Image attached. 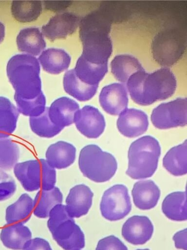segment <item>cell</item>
<instances>
[{
	"label": "cell",
	"instance_id": "d6a6232c",
	"mask_svg": "<svg viewBox=\"0 0 187 250\" xmlns=\"http://www.w3.org/2000/svg\"><path fill=\"white\" fill-rule=\"evenodd\" d=\"M19 149L16 142L10 138L0 139V169L9 170L18 162Z\"/></svg>",
	"mask_w": 187,
	"mask_h": 250
},
{
	"label": "cell",
	"instance_id": "44dd1931",
	"mask_svg": "<svg viewBox=\"0 0 187 250\" xmlns=\"http://www.w3.org/2000/svg\"><path fill=\"white\" fill-rule=\"evenodd\" d=\"M19 50L28 55L37 56L46 47L43 35L37 27H27L21 29L17 37Z\"/></svg>",
	"mask_w": 187,
	"mask_h": 250
},
{
	"label": "cell",
	"instance_id": "836d02e7",
	"mask_svg": "<svg viewBox=\"0 0 187 250\" xmlns=\"http://www.w3.org/2000/svg\"><path fill=\"white\" fill-rule=\"evenodd\" d=\"M16 188L13 177L0 169V201L10 198L15 192Z\"/></svg>",
	"mask_w": 187,
	"mask_h": 250
},
{
	"label": "cell",
	"instance_id": "ffe728a7",
	"mask_svg": "<svg viewBox=\"0 0 187 250\" xmlns=\"http://www.w3.org/2000/svg\"><path fill=\"white\" fill-rule=\"evenodd\" d=\"M31 237L29 229L20 223L7 224L0 234V239L4 246L14 250H23Z\"/></svg>",
	"mask_w": 187,
	"mask_h": 250
},
{
	"label": "cell",
	"instance_id": "f35d334b",
	"mask_svg": "<svg viewBox=\"0 0 187 250\" xmlns=\"http://www.w3.org/2000/svg\"><path fill=\"white\" fill-rule=\"evenodd\" d=\"M5 36V26L0 21V43L3 41Z\"/></svg>",
	"mask_w": 187,
	"mask_h": 250
},
{
	"label": "cell",
	"instance_id": "e0dca14e",
	"mask_svg": "<svg viewBox=\"0 0 187 250\" xmlns=\"http://www.w3.org/2000/svg\"><path fill=\"white\" fill-rule=\"evenodd\" d=\"M79 109V104L74 100L68 97H60L48 107L49 117L54 125L64 128L74 123L75 113Z\"/></svg>",
	"mask_w": 187,
	"mask_h": 250
},
{
	"label": "cell",
	"instance_id": "ba28073f",
	"mask_svg": "<svg viewBox=\"0 0 187 250\" xmlns=\"http://www.w3.org/2000/svg\"><path fill=\"white\" fill-rule=\"evenodd\" d=\"M185 46L186 38L182 32L174 29L164 30L153 39V57L160 65L170 66L182 57Z\"/></svg>",
	"mask_w": 187,
	"mask_h": 250
},
{
	"label": "cell",
	"instance_id": "f1b7e54d",
	"mask_svg": "<svg viewBox=\"0 0 187 250\" xmlns=\"http://www.w3.org/2000/svg\"><path fill=\"white\" fill-rule=\"evenodd\" d=\"M34 209V201L30 196L23 193L14 203L6 209L5 219L7 224H24L31 218Z\"/></svg>",
	"mask_w": 187,
	"mask_h": 250
},
{
	"label": "cell",
	"instance_id": "8fae6325",
	"mask_svg": "<svg viewBox=\"0 0 187 250\" xmlns=\"http://www.w3.org/2000/svg\"><path fill=\"white\" fill-rule=\"evenodd\" d=\"M74 123L76 128L88 138L99 137L104 132L105 118L99 110L91 105H85L75 113Z\"/></svg>",
	"mask_w": 187,
	"mask_h": 250
},
{
	"label": "cell",
	"instance_id": "7402d4cb",
	"mask_svg": "<svg viewBox=\"0 0 187 250\" xmlns=\"http://www.w3.org/2000/svg\"><path fill=\"white\" fill-rule=\"evenodd\" d=\"M38 60L46 72L57 74L69 67L71 62V57L63 49L50 48L41 53Z\"/></svg>",
	"mask_w": 187,
	"mask_h": 250
},
{
	"label": "cell",
	"instance_id": "52a82bcc",
	"mask_svg": "<svg viewBox=\"0 0 187 250\" xmlns=\"http://www.w3.org/2000/svg\"><path fill=\"white\" fill-rule=\"evenodd\" d=\"M14 172L24 189L28 191L49 190L55 187L56 171L43 159L17 163Z\"/></svg>",
	"mask_w": 187,
	"mask_h": 250
},
{
	"label": "cell",
	"instance_id": "d6986e66",
	"mask_svg": "<svg viewBox=\"0 0 187 250\" xmlns=\"http://www.w3.org/2000/svg\"><path fill=\"white\" fill-rule=\"evenodd\" d=\"M45 156L47 163L52 167L65 168L75 162L76 148L68 142L58 141L49 146Z\"/></svg>",
	"mask_w": 187,
	"mask_h": 250
},
{
	"label": "cell",
	"instance_id": "277c9868",
	"mask_svg": "<svg viewBox=\"0 0 187 250\" xmlns=\"http://www.w3.org/2000/svg\"><path fill=\"white\" fill-rule=\"evenodd\" d=\"M160 154V144L153 137L147 135L136 140L129 149L126 173L133 179L151 177L157 168Z\"/></svg>",
	"mask_w": 187,
	"mask_h": 250
},
{
	"label": "cell",
	"instance_id": "e575fe53",
	"mask_svg": "<svg viewBox=\"0 0 187 250\" xmlns=\"http://www.w3.org/2000/svg\"><path fill=\"white\" fill-rule=\"evenodd\" d=\"M95 250H128L126 245L114 235H110L100 239Z\"/></svg>",
	"mask_w": 187,
	"mask_h": 250
},
{
	"label": "cell",
	"instance_id": "83f0119b",
	"mask_svg": "<svg viewBox=\"0 0 187 250\" xmlns=\"http://www.w3.org/2000/svg\"><path fill=\"white\" fill-rule=\"evenodd\" d=\"M62 200V194L57 187L49 190H40L35 197L34 214L39 218H47L51 209L56 205L61 204Z\"/></svg>",
	"mask_w": 187,
	"mask_h": 250
},
{
	"label": "cell",
	"instance_id": "6da1fadb",
	"mask_svg": "<svg viewBox=\"0 0 187 250\" xmlns=\"http://www.w3.org/2000/svg\"><path fill=\"white\" fill-rule=\"evenodd\" d=\"M8 79L15 89V101L19 112L36 117L45 111L46 99L41 91L38 60L28 54H17L7 65Z\"/></svg>",
	"mask_w": 187,
	"mask_h": 250
},
{
	"label": "cell",
	"instance_id": "d4e9b609",
	"mask_svg": "<svg viewBox=\"0 0 187 250\" xmlns=\"http://www.w3.org/2000/svg\"><path fill=\"white\" fill-rule=\"evenodd\" d=\"M162 210L165 216L171 220H187L186 192L176 191L168 195L162 202Z\"/></svg>",
	"mask_w": 187,
	"mask_h": 250
},
{
	"label": "cell",
	"instance_id": "7a4b0ae2",
	"mask_svg": "<svg viewBox=\"0 0 187 250\" xmlns=\"http://www.w3.org/2000/svg\"><path fill=\"white\" fill-rule=\"evenodd\" d=\"M79 26L83 47L81 56L92 63H108L112 51L109 20L101 11L96 10L81 19Z\"/></svg>",
	"mask_w": 187,
	"mask_h": 250
},
{
	"label": "cell",
	"instance_id": "8992f818",
	"mask_svg": "<svg viewBox=\"0 0 187 250\" xmlns=\"http://www.w3.org/2000/svg\"><path fill=\"white\" fill-rule=\"evenodd\" d=\"M78 166L84 176L96 183L110 180L117 168L114 157L93 144L88 145L81 150Z\"/></svg>",
	"mask_w": 187,
	"mask_h": 250
},
{
	"label": "cell",
	"instance_id": "4dcf8cb0",
	"mask_svg": "<svg viewBox=\"0 0 187 250\" xmlns=\"http://www.w3.org/2000/svg\"><path fill=\"white\" fill-rule=\"evenodd\" d=\"M11 9L12 15L18 21L31 22L39 17L42 4L40 1H13Z\"/></svg>",
	"mask_w": 187,
	"mask_h": 250
},
{
	"label": "cell",
	"instance_id": "484cf974",
	"mask_svg": "<svg viewBox=\"0 0 187 250\" xmlns=\"http://www.w3.org/2000/svg\"><path fill=\"white\" fill-rule=\"evenodd\" d=\"M63 82L66 92L82 102L92 99L98 86L90 85L81 81L75 75L74 69L65 73Z\"/></svg>",
	"mask_w": 187,
	"mask_h": 250
},
{
	"label": "cell",
	"instance_id": "9c48e42d",
	"mask_svg": "<svg viewBox=\"0 0 187 250\" xmlns=\"http://www.w3.org/2000/svg\"><path fill=\"white\" fill-rule=\"evenodd\" d=\"M150 118L153 125L160 129L186 125L187 98H178L159 104L153 109Z\"/></svg>",
	"mask_w": 187,
	"mask_h": 250
},
{
	"label": "cell",
	"instance_id": "d590c367",
	"mask_svg": "<svg viewBox=\"0 0 187 250\" xmlns=\"http://www.w3.org/2000/svg\"><path fill=\"white\" fill-rule=\"evenodd\" d=\"M23 250H52L47 241L41 238L30 240L25 245Z\"/></svg>",
	"mask_w": 187,
	"mask_h": 250
},
{
	"label": "cell",
	"instance_id": "8d00e7d4",
	"mask_svg": "<svg viewBox=\"0 0 187 250\" xmlns=\"http://www.w3.org/2000/svg\"><path fill=\"white\" fill-rule=\"evenodd\" d=\"M44 7L46 9L56 11H61L69 7L72 2L70 1H45Z\"/></svg>",
	"mask_w": 187,
	"mask_h": 250
},
{
	"label": "cell",
	"instance_id": "603a6c76",
	"mask_svg": "<svg viewBox=\"0 0 187 250\" xmlns=\"http://www.w3.org/2000/svg\"><path fill=\"white\" fill-rule=\"evenodd\" d=\"M74 70L76 77L82 82L92 86H98L108 71V63H92L80 56Z\"/></svg>",
	"mask_w": 187,
	"mask_h": 250
},
{
	"label": "cell",
	"instance_id": "5b68a950",
	"mask_svg": "<svg viewBox=\"0 0 187 250\" xmlns=\"http://www.w3.org/2000/svg\"><path fill=\"white\" fill-rule=\"evenodd\" d=\"M47 226L54 239L65 250H80L85 247L84 234L68 213L66 206L56 205L50 211Z\"/></svg>",
	"mask_w": 187,
	"mask_h": 250
},
{
	"label": "cell",
	"instance_id": "2e32d148",
	"mask_svg": "<svg viewBox=\"0 0 187 250\" xmlns=\"http://www.w3.org/2000/svg\"><path fill=\"white\" fill-rule=\"evenodd\" d=\"M94 193L86 185L80 184L73 187L66 199V208L69 215L79 218L86 215L92 205Z\"/></svg>",
	"mask_w": 187,
	"mask_h": 250
},
{
	"label": "cell",
	"instance_id": "f546056e",
	"mask_svg": "<svg viewBox=\"0 0 187 250\" xmlns=\"http://www.w3.org/2000/svg\"><path fill=\"white\" fill-rule=\"evenodd\" d=\"M19 116L18 108L7 98L0 97V139L9 137L15 131Z\"/></svg>",
	"mask_w": 187,
	"mask_h": 250
},
{
	"label": "cell",
	"instance_id": "cb8c5ba5",
	"mask_svg": "<svg viewBox=\"0 0 187 250\" xmlns=\"http://www.w3.org/2000/svg\"><path fill=\"white\" fill-rule=\"evenodd\" d=\"M163 165L170 174L176 176L187 173V143L170 148L163 159Z\"/></svg>",
	"mask_w": 187,
	"mask_h": 250
},
{
	"label": "cell",
	"instance_id": "3957f363",
	"mask_svg": "<svg viewBox=\"0 0 187 250\" xmlns=\"http://www.w3.org/2000/svg\"><path fill=\"white\" fill-rule=\"evenodd\" d=\"M126 83L132 100L141 105H149L168 98L174 93L177 86L174 74L168 68L151 73L144 69L139 71L132 75Z\"/></svg>",
	"mask_w": 187,
	"mask_h": 250
},
{
	"label": "cell",
	"instance_id": "4316f807",
	"mask_svg": "<svg viewBox=\"0 0 187 250\" xmlns=\"http://www.w3.org/2000/svg\"><path fill=\"white\" fill-rule=\"evenodd\" d=\"M111 67L116 79L125 83L134 73L144 69L135 57L128 54L116 56L111 63Z\"/></svg>",
	"mask_w": 187,
	"mask_h": 250
},
{
	"label": "cell",
	"instance_id": "1f68e13d",
	"mask_svg": "<svg viewBox=\"0 0 187 250\" xmlns=\"http://www.w3.org/2000/svg\"><path fill=\"white\" fill-rule=\"evenodd\" d=\"M31 130L37 135L45 138H52L58 134L63 129L54 125L48 115V107L41 115L31 117L29 119Z\"/></svg>",
	"mask_w": 187,
	"mask_h": 250
},
{
	"label": "cell",
	"instance_id": "30bf717a",
	"mask_svg": "<svg viewBox=\"0 0 187 250\" xmlns=\"http://www.w3.org/2000/svg\"><path fill=\"white\" fill-rule=\"evenodd\" d=\"M102 216L113 221L124 218L131 211V204L127 188L115 185L103 193L100 204Z\"/></svg>",
	"mask_w": 187,
	"mask_h": 250
},
{
	"label": "cell",
	"instance_id": "9a60e30c",
	"mask_svg": "<svg viewBox=\"0 0 187 250\" xmlns=\"http://www.w3.org/2000/svg\"><path fill=\"white\" fill-rule=\"evenodd\" d=\"M116 125L118 130L123 135L134 138L143 134L147 130L148 117L141 110L126 109L120 114Z\"/></svg>",
	"mask_w": 187,
	"mask_h": 250
},
{
	"label": "cell",
	"instance_id": "4fadbf2b",
	"mask_svg": "<svg viewBox=\"0 0 187 250\" xmlns=\"http://www.w3.org/2000/svg\"><path fill=\"white\" fill-rule=\"evenodd\" d=\"M99 103L103 110L112 115H117L127 109L128 97L124 85L114 83L104 86L99 96Z\"/></svg>",
	"mask_w": 187,
	"mask_h": 250
},
{
	"label": "cell",
	"instance_id": "7c38bea8",
	"mask_svg": "<svg viewBox=\"0 0 187 250\" xmlns=\"http://www.w3.org/2000/svg\"><path fill=\"white\" fill-rule=\"evenodd\" d=\"M80 20V18L73 13H60L42 26L41 32L50 41L64 39L75 31Z\"/></svg>",
	"mask_w": 187,
	"mask_h": 250
},
{
	"label": "cell",
	"instance_id": "74e56055",
	"mask_svg": "<svg viewBox=\"0 0 187 250\" xmlns=\"http://www.w3.org/2000/svg\"><path fill=\"white\" fill-rule=\"evenodd\" d=\"M175 247L187 250V229L176 232L173 236Z\"/></svg>",
	"mask_w": 187,
	"mask_h": 250
},
{
	"label": "cell",
	"instance_id": "ac0fdd59",
	"mask_svg": "<svg viewBox=\"0 0 187 250\" xmlns=\"http://www.w3.org/2000/svg\"><path fill=\"white\" fill-rule=\"evenodd\" d=\"M131 194L135 206L142 210H148L157 205L160 190L155 183L150 180L135 183Z\"/></svg>",
	"mask_w": 187,
	"mask_h": 250
},
{
	"label": "cell",
	"instance_id": "5bb4252c",
	"mask_svg": "<svg viewBox=\"0 0 187 250\" xmlns=\"http://www.w3.org/2000/svg\"><path fill=\"white\" fill-rule=\"evenodd\" d=\"M153 232V226L146 216L134 215L128 219L122 228V235L130 243L143 245L148 241Z\"/></svg>",
	"mask_w": 187,
	"mask_h": 250
},
{
	"label": "cell",
	"instance_id": "ab89813d",
	"mask_svg": "<svg viewBox=\"0 0 187 250\" xmlns=\"http://www.w3.org/2000/svg\"><path fill=\"white\" fill-rule=\"evenodd\" d=\"M136 250H150L148 249H137Z\"/></svg>",
	"mask_w": 187,
	"mask_h": 250
}]
</instances>
